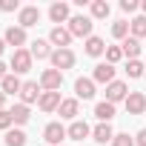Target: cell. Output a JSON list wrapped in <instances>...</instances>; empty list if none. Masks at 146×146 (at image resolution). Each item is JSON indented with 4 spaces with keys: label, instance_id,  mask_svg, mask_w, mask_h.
<instances>
[{
    "label": "cell",
    "instance_id": "6da1fadb",
    "mask_svg": "<svg viewBox=\"0 0 146 146\" xmlns=\"http://www.w3.org/2000/svg\"><path fill=\"white\" fill-rule=\"evenodd\" d=\"M92 29H95V23H92V17H86V15L69 17V32H72V37H92Z\"/></svg>",
    "mask_w": 146,
    "mask_h": 146
},
{
    "label": "cell",
    "instance_id": "7a4b0ae2",
    "mask_svg": "<svg viewBox=\"0 0 146 146\" xmlns=\"http://www.w3.org/2000/svg\"><path fill=\"white\" fill-rule=\"evenodd\" d=\"M9 69L15 72V75L29 72V69H32V52H26V49H15V54H12V60H9Z\"/></svg>",
    "mask_w": 146,
    "mask_h": 146
},
{
    "label": "cell",
    "instance_id": "3957f363",
    "mask_svg": "<svg viewBox=\"0 0 146 146\" xmlns=\"http://www.w3.org/2000/svg\"><path fill=\"white\" fill-rule=\"evenodd\" d=\"M60 86H63V72L46 69L43 75H40V89H43V92H57Z\"/></svg>",
    "mask_w": 146,
    "mask_h": 146
},
{
    "label": "cell",
    "instance_id": "277c9868",
    "mask_svg": "<svg viewBox=\"0 0 146 146\" xmlns=\"http://www.w3.org/2000/svg\"><path fill=\"white\" fill-rule=\"evenodd\" d=\"M49 60H52V66H54L57 72H63V69H72V66H75V52H72V49H54Z\"/></svg>",
    "mask_w": 146,
    "mask_h": 146
},
{
    "label": "cell",
    "instance_id": "5b68a950",
    "mask_svg": "<svg viewBox=\"0 0 146 146\" xmlns=\"http://www.w3.org/2000/svg\"><path fill=\"white\" fill-rule=\"evenodd\" d=\"M17 23H20V29L37 26V23H40V9H37V6H23L20 15H17Z\"/></svg>",
    "mask_w": 146,
    "mask_h": 146
},
{
    "label": "cell",
    "instance_id": "8992f818",
    "mask_svg": "<svg viewBox=\"0 0 146 146\" xmlns=\"http://www.w3.org/2000/svg\"><path fill=\"white\" fill-rule=\"evenodd\" d=\"M49 43L57 46V49H69V43H72V32L63 29V26H54V29L49 32Z\"/></svg>",
    "mask_w": 146,
    "mask_h": 146
},
{
    "label": "cell",
    "instance_id": "52a82bcc",
    "mask_svg": "<svg viewBox=\"0 0 146 146\" xmlns=\"http://www.w3.org/2000/svg\"><path fill=\"white\" fill-rule=\"evenodd\" d=\"M126 112H129V115H143V112H146V95H143V92H129V98H126Z\"/></svg>",
    "mask_w": 146,
    "mask_h": 146
},
{
    "label": "cell",
    "instance_id": "ba28073f",
    "mask_svg": "<svg viewBox=\"0 0 146 146\" xmlns=\"http://www.w3.org/2000/svg\"><path fill=\"white\" fill-rule=\"evenodd\" d=\"M126 98H129V89H126L123 80H115V83L106 86V100L109 103H117V100H126Z\"/></svg>",
    "mask_w": 146,
    "mask_h": 146
},
{
    "label": "cell",
    "instance_id": "9c48e42d",
    "mask_svg": "<svg viewBox=\"0 0 146 146\" xmlns=\"http://www.w3.org/2000/svg\"><path fill=\"white\" fill-rule=\"evenodd\" d=\"M95 83H115V66L112 63H98L95 66V78H92Z\"/></svg>",
    "mask_w": 146,
    "mask_h": 146
},
{
    "label": "cell",
    "instance_id": "30bf717a",
    "mask_svg": "<svg viewBox=\"0 0 146 146\" xmlns=\"http://www.w3.org/2000/svg\"><path fill=\"white\" fill-rule=\"evenodd\" d=\"M3 40H6L9 46H15V49H23V43H26V29H20V26H9L6 35H3Z\"/></svg>",
    "mask_w": 146,
    "mask_h": 146
},
{
    "label": "cell",
    "instance_id": "8fae6325",
    "mask_svg": "<svg viewBox=\"0 0 146 146\" xmlns=\"http://www.w3.org/2000/svg\"><path fill=\"white\" fill-rule=\"evenodd\" d=\"M75 92H78V100H92V98H95V80L78 78V80H75Z\"/></svg>",
    "mask_w": 146,
    "mask_h": 146
},
{
    "label": "cell",
    "instance_id": "7c38bea8",
    "mask_svg": "<svg viewBox=\"0 0 146 146\" xmlns=\"http://www.w3.org/2000/svg\"><path fill=\"white\" fill-rule=\"evenodd\" d=\"M40 95H43V92H40V86H37L35 80H26V83H23V89H20V100H23L26 106H29V103H35V100H40Z\"/></svg>",
    "mask_w": 146,
    "mask_h": 146
},
{
    "label": "cell",
    "instance_id": "4fadbf2b",
    "mask_svg": "<svg viewBox=\"0 0 146 146\" xmlns=\"http://www.w3.org/2000/svg\"><path fill=\"white\" fill-rule=\"evenodd\" d=\"M60 92H43L40 95V100H37V106L43 109V112H54V109H60Z\"/></svg>",
    "mask_w": 146,
    "mask_h": 146
},
{
    "label": "cell",
    "instance_id": "5bb4252c",
    "mask_svg": "<svg viewBox=\"0 0 146 146\" xmlns=\"http://www.w3.org/2000/svg\"><path fill=\"white\" fill-rule=\"evenodd\" d=\"M66 135H69L72 140H83V137H89V135H92V129H89V123H86V120H72V126L66 129Z\"/></svg>",
    "mask_w": 146,
    "mask_h": 146
},
{
    "label": "cell",
    "instance_id": "9a60e30c",
    "mask_svg": "<svg viewBox=\"0 0 146 146\" xmlns=\"http://www.w3.org/2000/svg\"><path fill=\"white\" fill-rule=\"evenodd\" d=\"M43 137H46L49 143H54V146H60V140L66 137V129H63V123H49V126L43 129Z\"/></svg>",
    "mask_w": 146,
    "mask_h": 146
},
{
    "label": "cell",
    "instance_id": "2e32d148",
    "mask_svg": "<svg viewBox=\"0 0 146 146\" xmlns=\"http://www.w3.org/2000/svg\"><path fill=\"white\" fill-rule=\"evenodd\" d=\"M60 117H66V120H75L78 117V112H80V103H78V98H66L63 103H60Z\"/></svg>",
    "mask_w": 146,
    "mask_h": 146
},
{
    "label": "cell",
    "instance_id": "e0dca14e",
    "mask_svg": "<svg viewBox=\"0 0 146 146\" xmlns=\"http://www.w3.org/2000/svg\"><path fill=\"white\" fill-rule=\"evenodd\" d=\"M20 89H23V83H20L17 75H6L3 80H0V92L3 95H20Z\"/></svg>",
    "mask_w": 146,
    "mask_h": 146
},
{
    "label": "cell",
    "instance_id": "ac0fdd59",
    "mask_svg": "<svg viewBox=\"0 0 146 146\" xmlns=\"http://www.w3.org/2000/svg\"><path fill=\"white\" fill-rule=\"evenodd\" d=\"M49 17H52V23H69V6L66 3H52Z\"/></svg>",
    "mask_w": 146,
    "mask_h": 146
},
{
    "label": "cell",
    "instance_id": "d6986e66",
    "mask_svg": "<svg viewBox=\"0 0 146 146\" xmlns=\"http://www.w3.org/2000/svg\"><path fill=\"white\" fill-rule=\"evenodd\" d=\"M95 117H98L100 123H109V120L115 117V103H109V100H100V103L95 106Z\"/></svg>",
    "mask_w": 146,
    "mask_h": 146
},
{
    "label": "cell",
    "instance_id": "ffe728a7",
    "mask_svg": "<svg viewBox=\"0 0 146 146\" xmlns=\"http://www.w3.org/2000/svg\"><path fill=\"white\" fill-rule=\"evenodd\" d=\"M9 115H12V120H15L17 126L29 123V117H32V112H29V106H26V103H15V106L9 109Z\"/></svg>",
    "mask_w": 146,
    "mask_h": 146
},
{
    "label": "cell",
    "instance_id": "44dd1931",
    "mask_svg": "<svg viewBox=\"0 0 146 146\" xmlns=\"http://www.w3.org/2000/svg\"><path fill=\"white\" fill-rule=\"evenodd\" d=\"M86 54L89 57H100V54H106V43L100 40V37H86Z\"/></svg>",
    "mask_w": 146,
    "mask_h": 146
},
{
    "label": "cell",
    "instance_id": "7402d4cb",
    "mask_svg": "<svg viewBox=\"0 0 146 146\" xmlns=\"http://www.w3.org/2000/svg\"><path fill=\"white\" fill-rule=\"evenodd\" d=\"M120 49H123V57H129V60H137V54H140V49H143V46H140V40H137V37H126Z\"/></svg>",
    "mask_w": 146,
    "mask_h": 146
},
{
    "label": "cell",
    "instance_id": "603a6c76",
    "mask_svg": "<svg viewBox=\"0 0 146 146\" xmlns=\"http://www.w3.org/2000/svg\"><path fill=\"white\" fill-rule=\"evenodd\" d=\"M29 52H32V57H37V60H46V57H52V52H54V49L49 46V40H35Z\"/></svg>",
    "mask_w": 146,
    "mask_h": 146
},
{
    "label": "cell",
    "instance_id": "cb8c5ba5",
    "mask_svg": "<svg viewBox=\"0 0 146 146\" xmlns=\"http://www.w3.org/2000/svg\"><path fill=\"white\" fill-rule=\"evenodd\" d=\"M112 137H115V132H112L109 123H98V126L92 129V140H98V143H106V140H112Z\"/></svg>",
    "mask_w": 146,
    "mask_h": 146
},
{
    "label": "cell",
    "instance_id": "d4e9b609",
    "mask_svg": "<svg viewBox=\"0 0 146 146\" xmlns=\"http://www.w3.org/2000/svg\"><path fill=\"white\" fill-rule=\"evenodd\" d=\"M6 146H26V132L23 129H9L6 132Z\"/></svg>",
    "mask_w": 146,
    "mask_h": 146
},
{
    "label": "cell",
    "instance_id": "484cf974",
    "mask_svg": "<svg viewBox=\"0 0 146 146\" xmlns=\"http://www.w3.org/2000/svg\"><path fill=\"white\" fill-rule=\"evenodd\" d=\"M129 32H132V37H146V15H140V17H135L132 23H129Z\"/></svg>",
    "mask_w": 146,
    "mask_h": 146
},
{
    "label": "cell",
    "instance_id": "4316f807",
    "mask_svg": "<svg viewBox=\"0 0 146 146\" xmlns=\"http://www.w3.org/2000/svg\"><path fill=\"white\" fill-rule=\"evenodd\" d=\"M109 3H106V0H95V3H92V17L95 20H103V17H109Z\"/></svg>",
    "mask_w": 146,
    "mask_h": 146
},
{
    "label": "cell",
    "instance_id": "83f0119b",
    "mask_svg": "<svg viewBox=\"0 0 146 146\" xmlns=\"http://www.w3.org/2000/svg\"><path fill=\"white\" fill-rule=\"evenodd\" d=\"M126 75H129V78H143V75H146V66H143L140 60H129V63H126Z\"/></svg>",
    "mask_w": 146,
    "mask_h": 146
},
{
    "label": "cell",
    "instance_id": "f1b7e54d",
    "mask_svg": "<svg viewBox=\"0 0 146 146\" xmlns=\"http://www.w3.org/2000/svg\"><path fill=\"white\" fill-rule=\"evenodd\" d=\"M112 35H115L117 40H126V37H129V23H126V20H117V23L112 26Z\"/></svg>",
    "mask_w": 146,
    "mask_h": 146
},
{
    "label": "cell",
    "instance_id": "f546056e",
    "mask_svg": "<svg viewBox=\"0 0 146 146\" xmlns=\"http://www.w3.org/2000/svg\"><path fill=\"white\" fill-rule=\"evenodd\" d=\"M120 57H123V49H120V46H106V63L115 66Z\"/></svg>",
    "mask_w": 146,
    "mask_h": 146
},
{
    "label": "cell",
    "instance_id": "4dcf8cb0",
    "mask_svg": "<svg viewBox=\"0 0 146 146\" xmlns=\"http://www.w3.org/2000/svg\"><path fill=\"white\" fill-rule=\"evenodd\" d=\"M12 115H9V109H0V132H9L12 129Z\"/></svg>",
    "mask_w": 146,
    "mask_h": 146
},
{
    "label": "cell",
    "instance_id": "1f68e13d",
    "mask_svg": "<svg viewBox=\"0 0 146 146\" xmlns=\"http://www.w3.org/2000/svg\"><path fill=\"white\" fill-rule=\"evenodd\" d=\"M112 146H135V137H129V135H123V132H120V135H115V137H112Z\"/></svg>",
    "mask_w": 146,
    "mask_h": 146
},
{
    "label": "cell",
    "instance_id": "d6a6232c",
    "mask_svg": "<svg viewBox=\"0 0 146 146\" xmlns=\"http://www.w3.org/2000/svg\"><path fill=\"white\" fill-rule=\"evenodd\" d=\"M0 9H3V12H17L20 3H17V0H0Z\"/></svg>",
    "mask_w": 146,
    "mask_h": 146
},
{
    "label": "cell",
    "instance_id": "836d02e7",
    "mask_svg": "<svg viewBox=\"0 0 146 146\" xmlns=\"http://www.w3.org/2000/svg\"><path fill=\"white\" fill-rule=\"evenodd\" d=\"M120 9L123 12H135L137 9V0H120Z\"/></svg>",
    "mask_w": 146,
    "mask_h": 146
},
{
    "label": "cell",
    "instance_id": "e575fe53",
    "mask_svg": "<svg viewBox=\"0 0 146 146\" xmlns=\"http://www.w3.org/2000/svg\"><path fill=\"white\" fill-rule=\"evenodd\" d=\"M135 143H137V146H146V129H140V132L135 135Z\"/></svg>",
    "mask_w": 146,
    "mask_h": 146
},
{
    "label": "cell",
    "instance_id": "d590c367",
    "mask_svg": "<svg viewBox=\"0 0 146 146\" xmlns=\"http://www.w3.org/2000/svg\"><path fill=\"white\" fill-rule=\"evenodd\" d=\"M6 69H9V66H6V63H3V60H0V80H3V78H6V75H9V72H6Z\"/></svg>",
    "mask_w": 146,
    "mask_h": 146
},
{
    "label": "cell",
    "instance_id": "8d00e7d4",
    "mask_svg": "<svg viewBox=\"0 0 146 146\" xmlns=\"http://www.w3.org/2000/svg\"><path fill=\"white\" fill-rule=\"evenodd\" d=\"M3 103H6V95H3V92H0V109H3Z\"/></svg>",
    "mask_w": 146,
    "mask_h": 146
},
{
    "label": "cell",
    "instance_id": "74e56055",
    "mask_svg": "<svg viewBox=\"0 0 146 146\" xmlns=\"http://www.w3.org/2000/svg\"><path fill=\"white\" fill-rule=\"evenodd\" d=\"M3 49H6V40H3V37H0V54H3Z\"/></svg>",
    "mask_w": 146,
    "mask_h": 146
},
{
    "label": "cell",
    "instance_id": "f35d334b",
    "mask_svg": "<svg viewBox=\"0 0 146 146\" xmlns=\"http://www.w3.org/2000/svg\"><path fill=\"white\" fill-rule=\"evenodd\" d=\"M143 12H146V0H143Z\"/></svg>",
    "mask_w": 146,
    "mask_h": 146
},
{
    "label": "cell",
    "instance_id": "ab89813d",
    "mask_svg": "<svg viewBox=\"0 0 146 146\" xmlns=\"http://www.w3.org/2000/svg\"><path fill=\"white\" fill-rule=\"evenodd\" d=\"M60 146H63V143H60Z\"/></svg>",
    "mask_w": 146,
    "mask_h": 146
},
{
    "label": "cell",
    "instance_id": "60d3db41",
    "mask_svg": "<svg viewBox=\"0 0 146 146\" xmlns=\"http://www.w3.org/2000/svg\"><path fill=\"white\" fill-rule=\"evenodd\" d=\"M143 78H146V75H143Z\"/></svg>",
    "mask_w": 146,
    "mask_h": 146
}]
</instances>
